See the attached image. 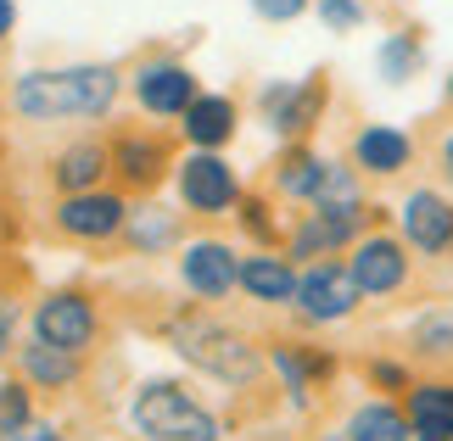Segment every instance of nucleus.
<instances>
[{"label": "nucleus", "mask_w": 453, "mask_h": 441, "mask_svg": "<svg viewBox=\"0 0 453 441\" xmlns=\"http://www.w3.org/2000/svg\"><path fill=\"white\" fill-rule=\"evenodd\" d=\"M347 274H353V285L364 296H392L403 291L409 279V257H403V240L392 235H364L353 246V257H347Z\"/></svg>", "instance_id": "obj_6"}, {"label": "nucleus", "mask_w": 453, "mask_h": 441, "mask_svg": "<svg viewBox=\"0 0 453 441\" xmlns=\"http://www.w3.org/2000/svg\"><path fill=\"white\" fill-rule=\"evenodd\" d=\"M180 274H185V285L196 291V296L219 302V296H230V291L241 285V257H235L224 240H196V246L180 257Z\"/></svg>", "instance_id": "obj_8"}, {"label": "nucleus", "mask_w": 453, "mask_h": 441, "mask_svg": "<svg viewBox=\"0 0 453 441\" xmlns=\"http://www.w3.org/2000/svg\"><path fill=\"white\" fill-rule=\"evenodd\" d=\"M347 441H414L409 430V414L392 408V402H364V408L347 419Z\"/></svg>", "instance_id": "obj_19"}, {"label": "nucleus", "mask_w": 453, "mask_h": 441, "mask_svg": "<svg viewBox=\"0 0 453 441\" xmlns=\"http://www.w3.org/2000/svg\"><path fill=\"white\" fill-rule=\"evenodd\" d=\"M448 101H453V79H448Z\"/></svg>", "instance_id": "obj_38"}, {"label": "nucleus", "mask_w": 453, "mask_h": 441, "mask_svg": "<svg viewBox=\"0 0 453 441\" xmlns=\"http://www.w3.org/2000/svg\"><path fill=\"white\" fill-rule=\"evenodd\" d=\"M274 369L286 375V385H291V397H297V402L313 392V380L336 375V363H330L325 352H308V346H280V352H274Z\"/></svg>", "instance_id": "obj_22"}, {"label": "nucleus", "mask_w": 453, "mask_h": 441, "mask_svg": "<svg viewBox=\"0 0 453 441\" xmlns=\"http://www.w3.org/2000/svg\"><path fill=\"white\" fill-rule=\"evenodd\" d=\"M358 224H364V207H313V213L297 224V235H291V257L342 252V246L358 235Z\"/></svg>", "instance_id": "obj_11"}, {"label": "nucleus", "mask_w": 453, "mask_h": 441, "mask_svg": "<svg viewBox=\"0 0 453 441\" xmlns=\"http://www.w3.org/2000/svg\"><path fill=\"white\" fill-rule=\"evenodd\" d=\"M313 207H358V179L336 163H325V185L319 196H313Z\"/></svg>", "instance_id": "obj_26"}, {"label": "nucleus", "mask_w": 453, "mask_h": 441, "mask_svg": "<svg viewBox=\"0 0 453 441\" xmlns=\"http://www.w3.org/2000/svg\"><path fill=\"white\" fill-rule=\"evenodd\" d=\"M257 17H269V23H291V17H303L308 0H252Z\"/></svg>", "instance_id": "obj_30"}, {"label": "nucleus", "mask_w": 453, "mask_h": 441, "mask_svg": "<svg viewBox=\"0 0 453 441\" xmlns=\"http://www.w3.org/2000/svg\"><path fill=\"white\" fill-rule=\"evenodd\" d=\"M409 156H414L409 134H403V129H387V123H375V129H364V134L353 140V163H358L364 173H403Z\"/></svg>", "instance_id": "obj_16"}, {"label": "nucleus", "mask_w": 453, "mask_h": 441, "mask_svg": "<svg viewBox=\"0 0 453 441\" xmlns=\"http://www.w3.org/2000/svg\"><path fill=\"white\" fill-rule=\"evenodd\" d=\"M6 352H12V313L0 308V358H6Z\"/></svg>", "instance_id": "obj_34"}, {"label": "nucleus", "mask_w": 453, "mask_h": 441, "mask_svg": "<svg viewBox=\"0 0 453 441\" xmlns=\"http://www.w3.org/2000/svg\"><path fill=\"white\" fill-rule=\"evenodd\" d=\"M118 101V73L112 67H62V73H23L12 90V107L50 123V118H101Z\"/></svg>", "instance_id": "obj_1"}, {"label": "nucleus", "mask_w": 453, "mask_h": 441, "mask_svg": "<svg viewBox=\"0 0 453 441\" xmlns=\"http://www.w3.org/2000/svg\"><path fill=\"white\" fill-rule=\"evenodd\" d=\"M358 285H353V274L342 269V262H313V269L297 279V308H303V319L313 324H336L347 319V313L358 308Z\"/></svg>", "instance_id": "obj_5"}, {"label": "nucleus", "mask_w": 453, "mask_h": 441, "mask_svg": "<svg viewBox=\"0 0 453 441\" xmlns=\"http://www.w3.org/2000/svg\"><path fill=\"white\" fill-rule=\"evenodd\" d=\"M241 291L257 302H297V274L286 257H241Z\"/></svg>", "instance_id": "obj_17"}, {"label": "nucleus", "mask_w": 453, "mask_h": 441, "mask_svg": "<svg viewBox=\"0 0 453 441\" xmlns=\"http://www.w3.org/2000/svg\"><path fill=\"white\" fill-rule=\"evenodd\" d=\"M370 380H375V385H403V369H397V363H375Z\"/></svg>", "instance_id": "obj_33"}, {"label": "nucleus", "mask_w": 453, "mask_h": 441, "mask_svg": "<svg viewBox=\"0 0 453 441\" xmlns=\"http://www.w3.org/2000/svg\"><path fill=\"white\" fill-rule=\"evenodd\" d=\"M12 17H17V6H12V0H0V40L12 34Z\"/></svg>", "instance_id": "obj_35"}, {"label": "nucleus", "mask_w": 453, "mask_h": 441, "mask_svg": "<svg viewBox=\"0 0 453 441\" xmlns=\"http://www.w3.org/2000/svg\"><path fill=\"white\" fill-rule=\"evenodd\" d=\"M414 352L420 358H453V319H437V313L420 319L414 324Z\"/></svg>", "instance_id": "obj_25"}, {"label": "nucleus", "mask_w": 453, "mask_h": 441, "mask_svg": "<svg viewBox=\"0 0 453 441\" xmlns=\"http://www.w3.org/2000/svg\"><path fill=\"white\" fill-rule=\"evenodd\" d=\"M414 441H453V385H409Z\"/></svg>", "instance_id": "obj_14"}, {"label": "nucleus", "mask_w": 453, "mask_h": 441, "mask_svg": "<svg viewBox=\"0 0 453 441\" xmlns=\"http://www.w3.org/2000/svg\"><path fill=\"white\" fill-rule=\"evenodd\" d=\"M28 419H34V408H28V392H23V385H0V436H12V430H23L28 425Z\"/></svg>", "instance_id": "obj_27"}, {"label": "nucleus", "mask_w": 453, "mask_h": 441, "mask_svg": "<svg viewBox=\"0 0 453 441\" xmlns=\"http://www.w3.org/2000/svg\"><path fill=\"white\" fill-rule=\"evenodd\" d=\"M185 134L196 151H219L235 134V101L230 95H196L185 107Z\"/></svg>", "instance_id": "obj_15"}, {"label": "nucleus", "mask_w": 453, "mask_h": 441, "mask_svg": "<svg viewBox=\"0 0 453 441\" xmlns=\"http://www.w3.org/2000/svg\"><path fill=\"white\" fill-rule=\"evenodd\" d=\"M403 235H409L414 252L442 257L453 246V201L437 196V190H414V196L403 201Z\"/></svg>", "instance_id": "obj_10"}, {"label": "nucleus", "mask_w": 453, "mask_h": 441, "mask_svg": "<svg viewBox=\"0 0 453 441\" xmlns=\"http://www.w3.org/2000/svg\"><path fill=\"white\" fill-rule=\"evenodd\" d=\"M134 430L146 441H219V419L202 408L185 385L146 380L134 392Z\"/></svg>", "instance_id": "obj_3"}, {"label": "nucleus", "mask_w": 453, "mask_h": 441, "mask_svg": "<svg viewBox=\"0 0 453 441\" xmlns=\"http://www.w3.org/2000/svg\"><path fill=\"white\" fill-rule=\"evenodd\" d=\"M34 341L62 346V352H84L96 341V308L84 302L79 291H50L40 308H34Z\"/></svg>", "instance_id": "obj_4"}, {"label": "nucleus", "mask_w": 453, "mask_h": 441, "mask_svg": "<svg viewBox=\"0 0 453 441\" xmlns=\"http://www.w3.org/2000/svg\"><path fill=\"white\" fill-rule=\"evenodd\" d=\"M325 107V84L308 79V84H274V90H264V112L280 134H303L313 118H319Z\"/></svg>", "instance_id": "obj_13"}, {"label": "nucleus", "mask_w": 453, "mask_h": 441, "mask_svg": "<svg viewBox=\"0 0 453 441\" xmlns=\"http://www.w3.org/2000/svg\"><path fill=\"white\" fill-rule=\"evenodd\" d=\"M319 17H325L330 34H347V28L364 23V6H358V0H319Z\"/></svg>", "instance_id": "obj_29"}, {"label": "nucleus", "mask_w": 453, "mask_h": 441, "mask_svg": "<svg viewBox=\"0 0 453 441\" xmlns=\"http://www.w3.org/2000/svg\"><path fill=\"white\" fill-rule=\"evenodd\" d=\"M241 213H247V229H252V235H274V224L264 218V213H269L264 201H241Z\"/></svg>", "instance_id": "obj_32"}, {"label": "nucleus", "mask_w": 453, "mask_h": 441, "mask_svg": "<svg viewBox=\"0 0 453 441\" xmlns=\"http://www.w3.org/2000/svg\"><path fill=\"white\" fill-rule=\"evenodd\" d=\"M325 441H347V436H325Z\"/></svg>", "instance_id": "obj_37"}, {"label": "nucleus", "mask_w": 453, "mask_h": 441, "mask_svg": "<svg viewBox=\"0 0 453 441\" xmlns=\"http://www.w3.org/2000/svg\"><path fill=\"white\" fill-rule=\"evenodd\" d=\"M23 375L45 392H62V385L79 380V352H62V346H45V341H28L23 346Z\"/></svg>", "instance_id": "obj_21"}, {"label": "nucleus", "mask_w": 453, "mask_h": 441, "mask_svg": "<svg viewBox=\"0 0 453 441\" xmlns=\"http://www.w3.org/2000/svg\"><path fill=\"white\" fill-rule=\"evenodd\" d=\"M129 235H134V246H141V252H151V246H168V240H173V218L151 207V213H141V218L129 224Z\"/></svg>", "instance_id": "obj_28"}, {"label": "nucleus", "mask_w": 453, "mask_h": 441, "mask_svg": "<svg viewBox=\"0 0 453 441\" xmlns=\"http://www.w3.org/2000/svg\"><path fill=\"white\" fill-rule=\"evenodd\" d=\"M420 62H426V50L414 34H392L387 45H380V79L387 84H409L414 73H420Z\"/></svg>", "instance_id": "obj_24"}, {"label": "nucleus", "mask_w": 453, "mask_h": 441, "mask_svg": "<svg viewBox=\"0 0 453 441\" xmlns=\"http://www.w3.org/2000/svg\"><path fill=\"white\" fill-rule=\"evenodd\" d=\"M274 185H280L286 196H297V201H313V196H319V185H325V163L313 151H297V156H286V163H280Z\"/></svg>", "instance_id": "obj_23"}, {"label": "nucleus", "mask_w": 453, "mask_h": 441, "mask_svg": "<svg viewBox=\"0 0 453 441\" xmlns=\"http://www.w3.org/2000/svg\"><path fill=\"white\" fill-rule=\"evenodd\" d=\"M180 196H185V207H196V213H224V207H235L241 185H235V173L219 151H196L180 168Z\"/></svg>", "instance_id": "obj_7"}, {"label": "nucleus", "mask_w": 453, "mask_h": 441, "mask_svg": "<svg viewBox=\"0 0 453 441\" xmlns=\"http://www.w3.org/2000/svg\"><path fill=\"white\" fill-rule=\"evenodd\" d=\"M112 168L124 173L129 185H157L163 168H168V146H163V140H146V134H129V140H118Z\"/></svg>", "instance_id": "obj_18"}, {"label": "nucleus", "mask_w": 453, "mask_h": 441, "mask_svg": "<svg viewBox=\"0 0 453 441\" xmlns=\"http://www.w3.org/2000/svg\"><path fill=\"white\" fill-rule=\"evenodd\" d=\"M0 441H67V436L50 430V425H40V419H28L23 430H12V436H0Z\"/></svg>", "instance_id": "obj_31"}, {"label": "nucleus", "mask_w": 453, "mask_h": 441, "mask_svg": "<svg viewBox=\"0 0 453 441\" xmlns=\"http://www.w3.org/2000/svg\"><path fill=\"white\" fill-rule=\"evenodd\" d=\"M134 95H141V107L157 112V118H185V107L196 101V79H190V67H180V62H146L141 79H134Z\"/></svg>", "instance_id": "obj_12"}, {"label": "nucleus", "mask_w": 453, "mask_h": 441, "mask_svg": "<svg viewBox=\"0 0 453 441\" xmlns=\"http://www.w3.org/2000/svg\"><path fill=\"white\" fill-rule=\"evenodd\" d=\"M442 163H448V173H453V134L442 140Z\"/></svg>", "instance_id": "obj_36"}, {"label": "nucleus", "mask_w": 453, "mask_h": 441, "mask_svg": "<svg viewBox=\"0 0 453 441\" xmlns=\"http://www.w3.org/2000/svg\"><path fill=\"white\" fill-rule=\"evenodd\" d=\"M57 224L79 240H107L129 224V207H124V196H112V190H84V196H67L57 207Z\"/></svg>", "instance_id": "obj_9"}, {"label": "nucleus", "mask_w": 453, "mask_h": 441, "mask_svg": "<svg viewBox=\"0 0 453 441\" xmlns=\"http://www.w3.org/2000/svg\"><path fill=\"white\" fill-rule=\"evenodd\" d=\"M173 346H180L185 363H196L202 375H213L224 385H252L264 375V358H257V346L247 341L241 330L230 324H213V319H173Z\"/></svg>", "instance_id": "obj_2"}, {"label": "nucleus", "mask_w": 453, "mask_h": 441, "mask_svg": "<svg viewBox=\"0 0 453 441\" xmlns=\"http://www.w3.org/2000/svg\"><path fill=\"white\" fill-rule=\"evenodd\" d=\"M101 173H107V146H96V140H84V146H67L57 156V185L67 196H84V190L101 185Z\"/></svg>", "instance_id": "obj_20"}]
</instances>
